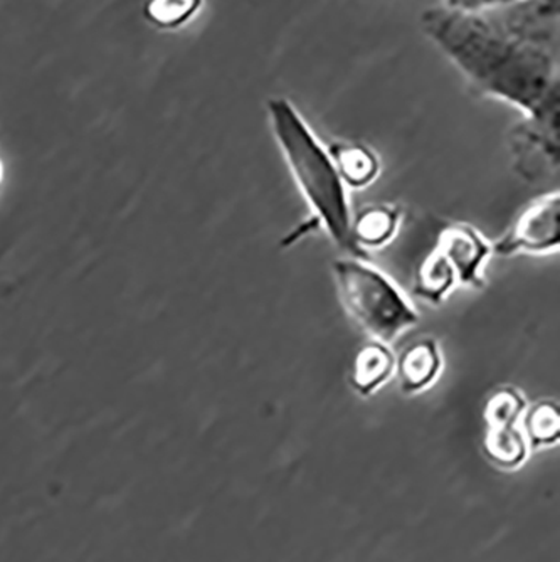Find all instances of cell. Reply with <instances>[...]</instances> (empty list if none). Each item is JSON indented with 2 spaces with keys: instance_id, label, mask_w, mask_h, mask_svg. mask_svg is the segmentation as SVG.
Instances as JSON below:
<instances>
[{
  "instance_id": "cell-1",
  "label": "cell",
  "mask_w": 560,
  "mask_h": 562,
  "mask_svg": "<svg viewBox=\"0 0 560 562\" xmlns=\"http://www.w3.org/2000/svg\"><path fill=\"white\" fill-rule=\"evenodd\" d=\"M421 27L477 93L505 101L537 125L559 128V59L515 40L492 15L441 5L421 14Z\"/></svg>"
},
{
  "instance_id": "cell-2",
  "label": "cell",
  "mask_w": 560,
  "mask_h": 562,
  "mask_svg": "<svg viewBox=\"0 0 560 562\" xmlns=\"http://www.w3.org/2000/svg\"><path fill=\"white\" fill-rule=\"evenodd\" d=\"M266 109L284 164L309 202L316 223L324 227L337 248L363 260V251L357 248L350 233L349 198L331 154L287 98H271Z\"/></svg>"
},
{
  "instance_id": "cell-3",
  "label": "cell",
  "mask_w": 560,
  "mask_h": 562,
  "mask_svg": "<svg viewBox=\"0 0 560 562\" xmlns=\"http://www.w3.org/2000/svg\"><path fill=\"white\" fill-rule=\"evenodd\" d=\"M332 271L345 312L370 339L394 342L419 322V315L397 286L362 258L335 260Z\"/></svg>"
},
{
  "instance_id": "cell-4",
  "label": "cell",
  "mask_w": 560,
  "mask_h": 562,
  "mask_svg": "<svg viewBox=\"0 0 560 562\" xmlns=\"http://www.w3.org/2000/svg\"><path fill=\"white\" fill-rule=\"evenodd\" d=\"M559 245L560 195L556 191L530 202L492 251L500 257H511L515 252L544 255L559 248Z\"/></svg>"
},
{
  "instance_id": "cell-5",
  "label": "cell",
  "mask_w": 560,
  "mask_h": 562,
  "mask_svg": "<svg viewBox=\"0 0 560 562\" xmlns=\"http://www.w3.org/2000/svg\"><path fill=\"white\" fill-rule=\"evenodd\" d=\"M492 15L505 33L559 59V0H518Z\"/></svg>"
},
{
  "instance_id": "cell-6",
  "label": "cell",
  "mask_w": 560,
  "mask_h": 562,
  "mask_svg": "<svg viewBox=\"0 0 560 562\" xmlns=\"http://www.w3.org/2000/svg\"><path fill=\"white\" fill-rule=\"evenodd\" d=\"M436 249L457 274V283L471 289H482L485 285L482 268L492 252V246L473 226L452 224L445 227L436 243Z\"/></svg>"
},
{
  "instance_id": "cell-7",
  "label": "cell",
  "mask_w": 560,
  "mask_h": 562,
  "mask_svg": "<svg viewBox=\"0 0 560 562\" xmlns=\"http://www.w3.org/2000/svg\"><path fill=\"white\" fill-rule=\"evenodd\" d=\"M441 352L433 339H419L395 359V375L404 393H419L432 386L441 371Z\"/></svg>"
},
{
  "instance_id": "cell-8",
  "label": "cell",
  "mask_w": 560,
  "mask_h": 562,
  "mask_svg": "<svg viewBox=\"0 0 560 562\" xmlns=\"http://www.w3.org/2000/svg\"><path fill=\"white\" fill-rule=\"evenodd\" d=\"M395 357L388 344L370 339L357 350L350 371V384L357 393L369 396L394 374Z\"/></svg>"
},
{
  "instance_id": "cell-9",
  "label": "cell",
  "mask_w": 560,
  "mask_h": 562,
  "mask_svg": "<svg viewBox=\"0 0 560 562\" xmlns=\"http://www.w3.org/2000/svg\"><path fill=\"white\" fill-rule=\"evenodd\" d=\"M401 223V211L392 204H370L352 216L350 233L357 248H381L392 241Z\"/></svg>"
},
{
  "instance_id": "cell-10",
  "label": "cell",
  "mask_w": 560,
  "mask_h": 562,
  "mask_svg": "<svg viewBox=\"0 0 560 562\" xmlns=\"http://www.w3.org/2000/svg\"><path fill=\"white\" fill-rule=\"evenodd\" d=\"M332 160L345 188L362 189L372 184L379 176L381 164L378 156L366 145L335 144L331 150Z\"/></svg>"
},
{
  "instance_id": "cell-11",
  "label": "cell",
  "mask_w": 560,
  "mask_h": 562,
  "mask_svg": "<svg viewBox=\"0 0 560 562\" xmlns=\"http://www.w3.org/2000/svg\"><path fill=\"white\" fill-rule=\"evenodd\" d=\"M455 285H457V274L441 252L436 248L433 249L417 268L414 277V293L426 302L439 303Z\"/></svg>"
},
{
  "instance_id": "cell-12",
  "label": "cell",
  "mask_w": 560,
  "mask_h": 562,
  "mask_svg": "<svg viewBox=\"0 0 560 562\" xmlns=\"http://www.w3.org/2000/svg\"><path fill=\"white\" fill-rule=\"evenodd\" d=\"M485 448L490 457L502 465H517L527 453V441L517 426H500L489 428Z\"/></svg>"
},
{
  "instance_id": "cell-13",
  "label": "cell",
  "mask_w": 560,
  "mask_h": 562,
  "mask_svg": "<svg viewBox=\"0 0 560 562\" xmlns=\"http://www.w3.org/2000/svg\"><path fill=\"white\" fill-rule=\"evenodd\" d=\"M524 425L527 437L534 443H553L559 437V407L553 401H540L528 409Z\"/></svg>"
},
{
  "instance_id": "cell-14",
  "label": "cell",
  "mask_w": 560,
  "mask_h": 562,
  "mask_svg": "<svg viewBox=\"0 0 560 562\" xmlns=\"http://www.w3.org/2000/svg\"><path fill=\"white\" fill-rule=\"evenodd\" d=\"M202 0H148V21L164 30H176L186 24L201 8Z\"/></svg>"
},
{
  "instance_id": "cell-15",
  "label": "cell",
  "mask_w": 560,
  "mask_h": 562,
  "mask_svg": "<svg viewBox=\"0 0 560 562\" xmlns=\"http://www.w3.org/2000/svg\"><path fill=\"white\" fill-rule=\"evenodd\" d=\"M525 412V401L514 387H502L486 401L485 419L489 428L514 426Z\"/></svg>"
},
{
  "instance_id": "cell-16",
  "label": "cell",
  "mask_w": 560,
  "mask_h": 562,
  "mask_svg": "<svg viewBox=\"0 0 560 562\" xmlns=\"http://www.w3.org/2000/svg\"><path fill=\"white\" fill-rule=\"evenodd\" d=\"M518 0H445V8L464 14H485L486 11L506 8Z\"/></svg>"
},
{
  "instance_id": "cell-17",
  "label": "cell",
  "mask_w": 560,
  "mask_h": 562,
  "mask_svg": "<svg viewBox=\"0 0 560 562\" xmlns=\"http://www.w3.org/2000/svg\"><path fill=\"white\" fill-rule=\"evenodd\" d=\"M0 179H2V164H0Z\"/></svg>"
}]
</instances>
